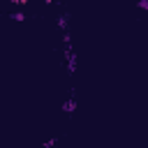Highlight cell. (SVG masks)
Wrapping results in <instances>:
<instances>
[{"mask_svg":"<svg viewBox=\"0 0 148 148\" xmlns=\"http://www.w3.org/2000/svg\"><path fill=\"white\" fill-rule=\"evenodd\" d=\"M12 2H21V5H25V2H30V0H12Z\"/></svg>","mask_w":148,"mask_h":148,"instance_id":"8992f818","label":"cell"},{"mask_svg":"<svg viewBox=\"0 0 148 148\" xmlns=\"http://www.w3.org/2000/svg\"><path fill=\"white\" fill-rule=\"evenodd\" d=\"M12 18H14V21H23L25 16H23V12H14V14H12Z\"/></svg>","mask_w":148,"mask_h":148,"instance_id":"7a4b0ae2","label":"cell"},{"mask_svg":"<svg viewBox=\"0 0 148 148\" xmlns=\"http://www.w3.org/2000/svg\"><path fill=\"white\" fill-rule=\"evenodd\" d=\"M53 146H56V139H49V141L44 143V148H53Z\"/></svg>","mask_w":148,"mask_h":148,"instance_id":"277c9868","label":"cell"},{"mask_svg":"<svg viewBox=\"0 0 148 148\" xmlns=\"http://www.w3.org/2000/svg\"><path fill=\"white\" fill-rule=\"evenodd\" d=\"M44 2H46V5H51V2H53V0H44Z\"/></svg>","mask_w":148,"mask_h":148,"instance_id":"52a82bcc","label":"cell"},{"mask_svg":"<svg viewBox=\"0 0 148 148\" xmlns=\"http://www.w3.org/2000/svg\"><path fill=\"white\" fill-rule=\"evenodd\" d=\"M58 25H60V28H65V25H67V16H65V14L58 18Z\"/></svg>","mask_w":148,"mask_h":148,"instance_id":"3957f363","label":"cell"},{"mask_svg":"<svg viewBox=\"0 0 148 148\" xmlns=\"http://www.w3.org/2000/svg\"><path fill=\"white\" fill-rule=\"evenodd\" d=\"M139 7H141V9H148V2H146V0H139Z\"/></svg>","mask_w":148,"mask_h":148,"instance_id":"5b68a950","label":"cell"},{"mask_svg":"<svg viewBox=\"0 0 148 148\" xmlns=\"http://www.w3.org/2000/svg\"><path fill=\"white\" fill-rule=\"evenodd\" d=\"M62 109H65V111H67V113H72V111H74V109H76V102H74V99H67V102H65V104H62Z\"/></svg>","mask_w":148,"mask_h":148,"instance_id":"6da1fadb","label":"cell"}]
</instances>
